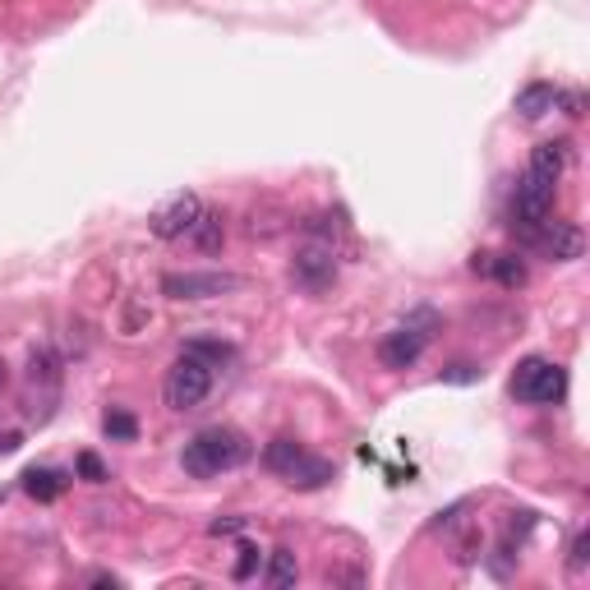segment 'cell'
<instances>
[{
	"instance_id": "obj_1",
	"label": "cell",
	"mask_w": 590,
	"mask_h": 590,
	"mask_svg": "<svg viewBox=\"0 0 590 590\" xmlns=\"http://www.w3.org/2000/svg\"><path fill=\"white\" fill-rule=\"evenodd\" d=\"M250 439L240 429L231 425H212V429H199L194 439L185 443V471L194 479H212V475H222V471H235V466H245L250 462Z\"/></svg>"
},
{
	"instance_id": "obj_2",
	"label": "cell",
	"mask_w": 590,
	"mask_h": 590,
	"mask_svg": "<svg viewBox=\"0 0 590 590\" xmlns=\"http://www.w3.org/2000/svg\"><path fill=\"white\" fill-rule=\"evenodd\" d=\"M24 392H28V420L47 425L56 415V402H60V356L51 351V346H37V351L28 356Z\"/></svg>"
},
{
	"instance_id": "obj_3",
	"label": "cell",
	"mask_w": 590,
	"mask_h": 590,
	"mask_svg": "<svg viewBox=\"0 0 590 590\" xmlns=\"http://www.w3.org/2000/svg\"><path fill=\"white\" fill-rule=\"evenodd\" d=\"M563 392H567V369L554 365V360H521L517 365V374H512V397L517 402H527V406H554L563 402Z\"/></svg>"
},
{
	"instance_id": "obj_4",
	"label": "cell",
	"mask_w": 590,
	"mask_h": 590,
	"mask_svg": "<svg viewBox=\"0 0 590 590\" xmlns=\"http://www.w3.org/2000/svg\"><path fill=\"white\" fill-rule=\"evenodd\" d=\"M208 392H212V369L199 365L194 356H181L176 365L166 369V383H162V402L171 410H194V406H204L208 402Z\"/></svg>"
},
{
	"instance_id": "obj_5",
	"label": "cell",
	"mask_w": 590,
	"mask_h": 590,
	"mask_svg": "<svg viewBox=\"0 0 590 590\" xmlns=\"http://www.w3.org/2000/svg\"><path fill=\"white\" fill-rule=\"evenodd\" d=\"M429 327H433V314H429V310H420L415 319H406L402 327H392V333L379 342V360H383L387 369H410L415 360L425 356Z\"/></svg>"
},
{
	"instance_id": "obj_6",
	"label": "cell",
	"mask_w": 590,
	"mask_h": 590,
	"mask_svg": "<svg viewBox=\"0 0 590 590\" xmlns=\"http://www.w3.org/2000/svg\"><path fill=\"white\" fill-rule=\"evenodd\" d=\"M245 287L240 273H166L162 277V296L171 300H217Z\"/></svg>"
},
{
	"instance_id": "obj_7",
	"label": "cell",
	"mask_w": 590,
	"mask_h": 590,
	"mask_svg": "<svg viewBox=\"0 0 590 590\" xmlns=\"http://www.w3.org/2000/svg\"><path fill=\"white\" fill-rule=\"evenodd\" d=\"M199 212H204V199H199V194L181 189V194H171V199L148 217V231L158 235V240H185V235L194 231V222H199Z\"/></svg>"
},
{
	"instance_id": "obj_8",
	"label": "cell",
	"mask_w": 590,
	"mask_h": 590,
	"mask_svg": "<svg viewBox=\"0 0 590 590\" xmlns=\"http://www.w3.org/2000/svg\"><path fill=\"white\" fill-rule=\"evenodd\" d=\"M554 189L558 185H549V181H540V176H521V185H517V194H512V217L517 222L512 227H521V231H535V227H544L549 222V212H554Z\"/></svg>"
},
{
	"instance_id": "obj_9",
	"label": "cell",
	"mask_w": 590,
	"mask_h": 590,
	"mask_svg": "<svg viewBox=\"0 0 590 590\" xmlns=\"http://www.w3.org/2000/svg\"><path fill=\"white\" fill-rule=\"evenodd\" d=\"M291 277H296V287L314 291V296L327 291L337 281V245H327V240H310V245L296 254Z\"/></svg>"
},
{
	"instance_id": "obj_10",
	"label": "cell",
	"mask_w": 590,
	"mask_h": 590,
	"mask_svg": "<svg viewBox=\"0 0 590 590\" xmlns=\"http://www.w3.org/2000/svg\"><path fill=\"white\" fill-rule=\"evenodd\" d=\"M531 240L544 258H554V264H572V258L586 254V235L572 222H544V227L531 231Z\"/></svg>"
},
{
	"instance_id": "obj_11",
	"label": "cell",
	"mask_w": 590,
	"mask_h": 590,
	"mask_svg": "<svg viewBox=\"0 0 590 590\" xmlns=\"http://www.w3.org/2000/svg\"><path fill=\"white\" fill-rule=\"evenodd\" d=\"M471 268H475V273H489L498 287H508V291L527 287V264H521L517 254H475Z\"/></svg>"
},
{
	"instance_id": "obj_12",
	"label": "cell",
	"mask_w": 590,
	"mask_h": 590,
	"mask_svg": "<svg viewBox=\"0 0 590 590\" xmlns=\"http://www.w3.org/2000/svg\"><path fill=\"white\" fill-rule=\"evenodd\" d=\"M185 240H194V250L217 254V250L227 245V217L217 212V208H204V212H199V222H194V231H189Z\"/></svg>"
},
{
	"instance_id": "obj_13",
	"label": "cell",
	"mask_w": 590,
	"mask_h": 590,
	"mask_svg": "<svg viewBox=\"0 0 590 590\" xmlns=\"http://www.w3.org/2000/svg\"><path fill=\"white\" fill-rule=\"evenodd\" d=\"M327 479H337V466H333V462H323V456H310V452H304L300 462L291 466L287 485H291V489H323Z\"/></svg>"
},
{
	"instance_id": "obj_14",
	"label": "cell",
	"mask_w": 590,
	"mask_h": 590,
	"mask_svg": "<svg viewBox=\"0 0 590 590\" xmlns=\"http://www.w3.org/2000/svg\"><path fill=\"white\" fill-rule=\"evenodd\" d=\"M558 106V89L554 83H527V89L517 93V112L521 120H544Z\"/></svg>"
},
{
	"instance_id": "obj_15",
	"label": "cell",
	"mask_w": 590,
	"mask_h": 590,
	"mask_svg": "<svg viewBox=\"0 0 590 590\" xmlns=\"http://www.w3.org/2000/svg\"><path fill=\"white\" fill-rule=\"evenodd\" d=\"M291 222H296V217L281 208V204H264V208H254V212H250L245 231H250L254 240H273V235H281V231H291Z\"/></svg>"
},
{
	"instance_id": "obj_16",
	"label": "cell",
	"mask_w": 590,
	"mask_h": 590,
	"mask_svg": "<svg viewBox=\"0 0 590 590\" xmlns=\"http://www.w3.org/2000/svg\"><path fill=\"white\" fill-rule=\"evenodd\" d=\"M181 356H194V360L208 365L212 374H217V369H227V365L235 360V346L222 342V337H194V342H185V351H181Z\"/></svg>"
},
{
	"instance_id": "obj_17",
	"label": "cell",
	"mask_w": 590,
	"mask_h": 590,
	"mask_svg": "<svg viewBox=\"0 0 590 590\" xmlns=\"http://www.w3.org/2000/svg\"><path fill=\"white\" fill-rule=\"evenodd\" d=\"M563 166H567V143H535L527 171H531V176H540V181L558 185L563 181Z\"/></svg>"
},
{
	"instance_id": "obj_18",
	"label": "cell",
	"mask_w": 590,
	"mask_h": 590,
	"mask_svg": "<svg viewBox=\"0 0 590 590\" xmlns=\"http://www.w3.org/2000/svg\"><path fill=\"white\" fill-rule=\"evenodd\" d=\"M65 485H70V479H65L60 471H51V466H28V471H24V494H28V498H37V502L60 498V494H65Z\"/></svg>"
},
{
	"instance_id": "obj_19",
	"label": "cell",
	"mask_w": 590,
	"mask_h": 590,
	"mask_svg": "<svg viewBox=\"0 0 590 590\" xmlns=\"http://www.w3.org/2000/svg\"><path fill=\"white\" fill-rule=\"evenodd\" d=\"M300 456H304V448H300L296 439H273V443L264 448V466H268L273 475L287 479V475H291V466L300 462Z\"/></svg>"
},
{
	"instance_id": "obj_20",
	"label": "cell",
	"mask_w": 590,
	"mask_h": 590,
	"mask_svg": "<svg viewBox=\"0 0 590 590\" xmlns=\"http://www.w3.org/2000/svg\"><path fill=\"white\" fill-rule=\"evenodd\" d=\"M264 581H268L273 590L296 586V581H300V563H296V554H291V549H273V554H268V572H264Z\"/></svg>"
},
{
	"instance_id": "obj_21",
	"label": "cell",
	"mask_w": 590,
	"mask_h": 590,
	"mask_svg": "<svg viewBox=\"0 0 590 590\" xmlns=\"http://www.w3.org/2000/svg\"><path fill=\"white\" fill-rule=\"evenodd\" d=\"M102 429H106V439H116V443H135L139 439V420L129 410H106Z\"/></svg>"
},
{
	"instance_id": "obj_22",
	"label": "cell",
	"mask_w": 590,
	"mask_h": 590,
	"mask_svg": "<svg viewBox=\"0 0 590 590\" xmlns=\"http://www.w3.org/2000/svg\"><path fill=\"white\" fill-rule=\"evenodd\" d=\"M258 572V549L254 544H240V558H235V567H231V577L235 581H250Z\"/></svg>"
},
{
	"instance_id": "obj_23",
	"label": "cell",
	"mask_w": 590,
	"mask_h": 590,
	"mask_svg": "<svg viewBox=\"0 0 590 590\" xmlns=\"http://www.w3.org/2000/svg\"><path fill=\"white\" fill-rule=\"evenodd\" d=\"M74 466H79V475L89 479V485H102V479H112V475H106V466L97 462L93 452H79V462H74Z\"/></svg>"
},
{
	"instance_id": "obj_24",
	"label": "cell",
	"mask_w": 590,
	"mask_h": 590,
	"mask_svg": "<svg viewBox=\"0 0 590 590\" xmlns=\"http://www.w3.org/2000/svg\"><path fill=\"white\" fill-rule=\"evenodd\" d=\"M245 527H250V517H217L208 527V535H240Z\"/></svg>"
},
{
	"instance_id": "obj_25",
	"label": "cell",
	"mask_w": 590,
	"mask_h": 590,
	"mask_svg": "<svg viewBox=\"0 0 590 590\" xmlns=\"http://www.w3.org/2000/svg\"><path fill=\"white\" fill-rule=\"evenodd\" d=\"M586 549H590V535H577V540H572V563H567V567H572V577L586 572V558H590Z\"/></svg>"
},
{
	"instance_id": "obj_26",
	"label": "cell",
	"mask_w": 590,
	"mask_h": 590,
	"mask_svg": "<svg viewBox=\"0 0 590 590\" xmlns=\"http://www.w3.org/2000/svg\"><path fill=\"white\" fill-rule=\"evenodd\" d=\"M24 448V433L19 429H0V452H19Z\"/></svg>"
},
{
	"instance_id": "obj_27",
	"label": "cell",
	"mask_w": 590,
	"mask_h": 590,
	"mask_svg": "<svg viewBox=\"0 0 590 590\" xmlns=\"http://www.w3.org/2000/svg\"><path fill=\"white\" fill-rule=\"evenodd\" d=\"M558 106H567V116H586V102H581V93H558Z\"/></svg>"
},
{
	"instance_id": "obj_28",
	"label": "cell",
	"mask_w": 590,
	"mask_h": 590,
	"mask_svg": "<svg viewBox=\"0 0 590 590\" xmlns=\"http://www.w3.org/2000/svg\"><path fill=\"white\" fill-rule=\"evenodd\" d=\"M448 379H456V383H466V379H475V369H471V365H456V369H452V374H448Z\"/></svg>"
},
{
	"instance_id": "obj_29",
	"label": "cell",
	"mask_w": 590,
	"mask_h": 590,
	"mask_svg": "<svg viewBox=\"0 0 590 590\" xmlns=\"http://www.w3.org/2000/svg\"><path fill=\"white\" fill-rule=\"evenodd\" d=\"M5 387H10V365L0 360V392H5Z\"/></svg>"
}]
</instances>
